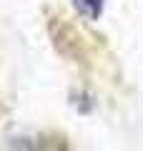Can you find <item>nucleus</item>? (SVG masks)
I'll return each mask as SVG.
<instances>
[{"label":"nucleus","instance_id":"nucleus-1","mask_svg":"<svg viewBox=\"0 0 143 151\" xmlns=\"http://www.w3.org/2000/svg\"><path fill=\"white\" fill-rule=\"evenodd\" d=\"M73 8L88 23H95V20H101L103 10H106V0H73Z\"/></svg>","mask_w":143,"mask_h":151}]
</instances>
